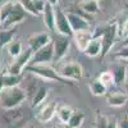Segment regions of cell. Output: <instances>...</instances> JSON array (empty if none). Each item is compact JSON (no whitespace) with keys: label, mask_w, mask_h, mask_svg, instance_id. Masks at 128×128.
<instances>
[{"label":"cell","mask_w":128,"mask_h":128,"mask_svg":"<svg viewBox=\"0 0 128 128\" xmlns=\"http://www.w3.org/2000/svg\"><path fill=\"white\" fill-rule=\"evenodd\" d=\"M67 18L69 20V24H70V28L74 32H78V31H84V30H90V22L83 18L82 16L74 13V12H67Z\"/></svg>","instance_id":"5bb4252c"},{"label":"cell","mask_w":128,"mask_h":128,"mask_svg":"<svg viewBox=\"0 0 128 128\" xmlns=\"http://www.w3.org/2000/svg\"><path fill=\"white\" fill-rule=\"evenodd\" d=\"M54 45V62H60L66 58L70 48V37L56 35L55 38H52Z\"/></svg>","instance_id":"8992f818"},{"label":"cell","mask_w":128,"mask_h":128,"mask_svg":"<svg viewBox=\"0 0 128 128\" xmlns=\"http://www.w3.org/2000/svg\"><path fill=\"white\" fill-rule=\"evenodd\" d=\"M119 127H120V128H128V115L124 116V119L122 120V123H120Z\"/></svg>","instance_id":"836d02e7"},{"label":"cell","mask_w":128,"mask_h":128,"mask_svg":"<svg viewBox=\"0 0 128 128\" xmlns=\"http://www.w3.org/2000/svg\"><path fill=\"white\" fill-rule=\"evenodd\" d=\"M115 56L118 59H120V60H128V45L123 46L118 52H116Z\"/></svg>","instance_id":"1f68e13d"},{"label":"cell","mask_w":128,"mask_h":128,"mask_svg":"<svg viewBox=\"0 0 128 128\" xmlns=\"http://www.w3.org/2000/svg\"><path fill=\"white\" fill-rule=\"evenodd\" d=\"M106 102H108L109 106H113V108H120V106L128 102V94L122 91L110 92L106 96Z\"/></svg>","instance_id":"9a60e30c"},{"label":"cell","mask_w":128,"mask_h":128,"mask_svg":"<svg viewBox=\"0 0 128 128\" xmlns=\"http://www.w3.org/2000/svg\"><path fill=\"white\" fill-rule=\"evenodd\" d=\"M84 54L90 58H96V56H101L102 55V40L101 35L100 36H95L92 41L90 42V45L87 46Z\"/></svg>","instance_id":"2e32d148"},{"label":"cell","mask_w":128,"mask_h":128,"mask_svg":"<svg viewBox=\"0 0 128 128\" xmlns=\"http://www.w3.org/2000/svg\"><path fill=\"white\" fill-rule=\"evenodd\" d=\"M98 78H99V81H100L101 83H104L108 88H109L110 86H113V84H115V82H114V76H113V72H112V70H105V72H102Z\"/></svg>","instance_id":"f1b7e54d"},{"label":"cell","mask_w":128,"mask_h":128,"mask_svg":"<svg viewBox=\"0 0 128 128\" xmlns=\"http://www.w3.org/2000/svg\"><path fill=\"white\" fill-rule=\"evenodd\" d=\"M6 49H8V54L13 59H16L17 56H19L23 52V45H22V42H20V40H13L6 46Z\"/></svg>","instance_id":"d4e9b609"},{"label":"cell","mask_w":128,"mask_h":128,"mask_svg":"<svg viewBox=\"0 0 128 128\" xmlns=\"http://www.w3.org/2000/svg\"><path fill=\"white\" fill-rule=\"evenodd\" d=\"M27 81H28V82H26V87H24L23 90H24V92H26V95H27V99L31 100V99L35 96V94L37 92V90H38L40 86L37 84L36 78H34L32 76H30V78H28Z\"/></svg>","instance_id":"484cf974"},{"label":"cell","mask_w":128,"mask_h":128,"mask_svg":"<svg viewBox=\"0 0 128 128\" xmlns=\"http://www.w3.org/2000/svg\"><path fill=\"white\" fill-rule=\"evenodd\" d=\"M27 72H30L31 74H34V76H37L40 77L41 80L44 81H51V82H66L63 81L59 74L56 72V69L51 68L50 66L48 64H41V66H28L26 68Z\"/></svg>","instance_id":"277c9868"},{"label":"cell","mask_w":128,"mask_h":128,"mask_svg":"<svg viewBox=\"0 0 128 128\" xmlns=\"http://www.w3.org/2000/svg\"><path fill=\"white\" fill-rule=\"evenodd\" d=\"M18 3L20 4L27 14H32V16H42L44 8L46 2L45 0H18Z\"/></svg>","instance_id":"7c38bea8"},{"label":"cell","mask_w":128,"mask_h":128,"mask_svg":"<svg viewBox=\"0 0 128 128\" xmlns=\"http://www.w3.org/2000/svg\"><path fill=\"white\" fill-rule=\"evenodd\" d=\"M112 72H113V76H114L115 84H122L126 81V77H127V68H126V66H123V64H116Z\"/></svg>","instance_id":"cb8c5ba5"},{"label":"cell","mask_w":128,"mask_h":128,"mask_svg":"<svg viewBox=\"0 0 128 128\" xmlns=\"http://www.w3.org/2000/svg\"><path fill=\"white\" fill-rule=\"evenodd\" d=\"M127 94H128V92H127Z\"/></svg>","instance_id":"7bdbcfd3"},{"label":"cell","mask_w":128,"mask_h":128,"mask_svg":"<svg viewBox=\"0 0 128 128\" xmlns=\"http://www.w3.org/2000/svg\"><path fill=\"white\" fill-rule=\"evenodd\" d=\"M0 67H2V51H0Z\"/></svg>","instance_id":"f35d334b"},{"label":"cell","mask_w":128,"mask_h":128,"mask_svg":"<svg viewBox=\"0 0 128 128\" xmlns=\"http://www.w3.org/2000/svg\"><path fill=\"white\" fill-rule=\"evenodd\" d=\"M73 40H74V44H76L77 49L82 52L86 51L87 46L90 45V42L92 41L94 36V32L91 30H84V31H78V32H74L73 34Z\"/></svg>","instance_id":"4fadbf2b"},{"label":"cell","mask_w":128,"mask_h":128,"mask_svg":"<svg viewBox=\"0 0 128 128\" xmlns=\"http://www.w3.org/2000/svg\"><path fill=\"white\" fill-rule=\"evenodd\" d=\"M32 55H34V51H32L30 48H27L26 50H23V52L19 56H17L12 63L9 64V67L6 69L5 73L12 74V76H22L23 70L30 66Z\"/></svg>","instance_id":"3957f363"},{"label":"cell","mask_w":128,"mask_h":128,"mask_svg":"<svg viewBox=\"0 0 128 128\" xmlns=\"http://www.w3.org/2000/svg\"><path fill=\"white\" fill-rule=\"evenodd\" d=\"M24 100H27V95L20 86L6 87L0 92V106L4 110L19 108Z\"/></svg>","instance_id":"6da1fadb"},{"label":"cell","mask_w":128,"mask_h":128,"mask_svg":"<svg viewBox=\"0 0 128 128\" xmlns=\"http://www.w3.org/2000/svg\"><path fill=\"white\" fill-rule=\"evenodd\" d=\"M24 128H34V127H32V126H27V127H24Z\"/></svg>","instance_id":"ab89813d"},{"label":"cell","mask_w":128,"mask_h":128,"mask_svg":"<svg viewBox=\"0 0 128 128\" xmlns=\"http://www.w3.org/2000/svg\"><path fill=\"white\" fill-rule=\"evenodd\" d=\"M119 24L116 22H113L110 24H108L105 27V30L102 31L101 34V40H102V55L101 56H105L108 52L112 50V48L114 46L116 38L119 36Z\"/></svg>","instance_id":"5b68a950"},{"label":"cell","mask_w":128,"mask_h":128,"mask_svg":"<svg viewBox=\"0 0 128 128\" xmlns=\"http://www.w3.org/2000/svg\"><path fill=\"white\" fill-rule=\"evenodd\" d=\"M84 118H86V115H84L83 112H81V110H74L73 114H72V116H70V119H69V122H68L67 124L70 126L72 128H80V127L83 124Z\"/></svg>","instance_id":"4316f807"},{"label":"cell","mask_w":128,"mask_h":128,"mask_svg":"<svg viewBox=\"0 0 128 128\" xmlns=\"http://www.w3.org/2000/svg\"><path fill=\"white\" fill-rule=\"evenodd\" d=\"M0 23H2V17H0Z\"/></svg>","instance_id":"60d3db41"},{"label":"cell","mask_w":128,"mask_h":128,"mask_svg":"<svg viewBox=\"0 0 128 128\" xmlns=\"http://www.w3.org/2000/svg\"><path fill=\"white\" fill-rule=\"evenodd\" d=\"M58 128H72V127H70V126H68L67 123H62V124H60Z\"/></svg>","instance_id":"8d00e7d4"},{"label":"cell","mask_w":128,"mask_h":128,"mask_svg":"<svg viewBox=\"0 0 128 128\" xmlns=\"http://www.w3.org/2000/svg\"><path fill=\"white\" fill-rule=\"evenodd\" d=\"M4 88V84H3V73H0V92L3 91Z\"/></svg>","instance_id":"d590c367"},{"label":"cell","mask_w":128,"mask_h":128,"mask_svg":"<svg viewBox=\"0 0 128 128\" xmlns=\"http://www.w3.org/2000/svg\"><path fill=\"white\" fill-rule=\"evenodd\" d=\"M20 81H22V77H20V76H12V74H8V73H3V84H4V88L20 86Z\"/></svg>","instance_id":"83f0119b"},{"label":"cell","mask_w":128,"mask_h":128,"mask_svg":"<svg viewBox=\"0 0 128 128\" xmlns=\"http://www.w3.org/2000/svg\"><path fill=\"white\" fill-rule=\"evenodd\" d=\"M56 109H58V105L54 101L44 102L41 106H38V110L35 114L36 120H38L40 123H48V122H50L56 115Z\"/></svg>","instance_id":"30bf717a"},{"label":"cell","mask_w":128,"mask_h":128,"mask_svg":"<svg viewBox=\"0 0 128 128\" xmlns=\"http://www.w3.org/2000/svg\"><path fill=\"white\" fill-rule=\"evenodd\" d=\"M127 115H128V114H127Z\"/></svg>","instance_id":"ee69618b"},{"label":"cell","mask_w":128,"mask_h":128,"mask_svg":"<svg viewBox=\"0 0 128 128\" xmlns=\"http://www.w3.org/2000/svg\"><path fill=\"white\" fill-rule=\"evenodd\" d=\"M119 37H122L123 40H127L128 38V19H126L124 22L119 26Z\"/></svg>","instance_id":"4dcf8cb0"},{"label":"cell","mask_w":128,"mask_h":128,"mask_svg":"<svg viewBox=\"0 0 128 128\" xmlns=\"http://www.w3.org/2000/svg\"><path fill=\"white\" fill-rule=\"evenodd\" d=\"M54 60V45L52 41L49 45L44 46L42 49L34 52L31 59L30 66H41V64H49L50 62Z\"/></svg>","instance_id":"52a82bcc"},{"label":"cell","mask_w":128,"mask_h":128,"mask_svg":"<svg viewBox=\"0 0 128 128\" xmlns=\"http://www.w3.org/2000/svg\"><path fill=\"white\" fill-rule=\"evenodd\" d=\"M73 109L70 108V106L68 105H60L58 106V109H56V116H58V119L62 122V123H68L69 119H70V116L73 114Z\"/></svg>","instance_id":"603a6c76"},{"label":"cell","mask_w":128,"mask_h":128,"mask_svg":"<svg viewBox=\"0 0 128 128\" xmlns=\"http://www.w3.org/2000/svg\"><path fill=\"white\" fill-rule=\"evenodd\" d=\"M55 32H58V35L68 36V37L73 36V31L70 28L67 14L58 6L55 8Z\"/></svg>","instance_id":"9c48e42d"},{"label":"cell","mask_w":128,"mask_h":128,"mask_svg":"<svg viewBox=\"0 0 128 128\" xmlns=\"http://www.w3.org/2000/svg\"><path fill=\"white\" fill-rule=\"evenodd\" d=\"M22 115H23V113H22V109L20 108L8 109V110H4L3 119L5 120L6 124H16L22 119Z\"/></svg>","instance_id":"ac0fdd59"},{"label":"cell","mask_w":128,"mask_h":128,"mask_svg":"<svg viewBox=\"0 0 128 128\" xmlns=\"http://www.w3.org/2000/svg\"><path fill=\"white\" fill-rule=\"evenodd\" d=\"M59 77L63 81H80L83 76V69L82 66L77 62H66L59 64L56 69Z\"/></svg>","instance_id":"7a4b0ae2"},{"label":"cell","mask_w":128,"mask_h":128,"mask_svg":"<svg viewBox=\"0 0 128 128\" xmlns=\"http://www.w3.org/2000/svg\"><path fill=\"white\" fill-rule=\"evenodd\" d=\"M96 2H99V0H96Z\"/></svg>","instance_id":"b9f144b4"},{"label":"cell","mask_w":128,"mask_h":128,"mask_svg":"<svg viewBox=\"0 0 128 128\" xmlns=\"http://www.w3.org/2000/svg\"><path fill=\"white\" fill-rule=\"evenodd\" d=\"M106 128H118V119L115 116H112L108 120V127Z\"/></svg>","instance_id":"d6a6232c"},{"label":"cell","mask_w":128,"mask_h":128,"mask_svg":"<svg viewBox=\"0 0 128 128\" xmlns=\"http://www.w3.org/2000/svg\"><path fill=\"white\" fill-rule=\"evenodd\" d=\"M108 120H109L108 116L98 112V114L95 115V128H106L108 127Z\"/></svg>","instance_id":"f546056e"},{"label":"cell","mask_w":128,"mask_h":128,"mask_svg":"<svg viewBox=\"0 0 128 128\" xmlns=\"http://www.w3.org/2000/svg\"><path fill=\"white\" fill-rule=\"evenodd\" d=\"M48 92H49V88L46 86H44V84H41L37 90V92L35 94V96L31 99V106L32 108H38V106H41L44 104L46 98H48Z\"/></svg>","instance_id":"d6986e66"},{"label":"cell","mask_w":128,"mask_h":128,"mask_svg":"<svg viewBox=\"0 0 128 128\" xmlns=\"http://www.w3.org/2000/svg\"><path fill=\"white\" fill-rule=\"evenodd\" d=\"M14 35H16V28L12 30H0V50L3 48L8 46L10 42L14 40Z\"/></svg>","instance_id":"7402d4cb"},{"label":"cell","mask_w":128,"mask_h":128,"mask_svg":"<svg viewBox=\"0 0 128 128\" xmlns=\"http://www.w3.org/2000/svg\"><path fill=\"white\" fill-rule=\"evenodd\" d=\"M42 18H44V24L49 31H55V6L46 3L42 12Z\"/></svg>","instance_id":"e0dca14e"},{"label":"cell","mask_w":128,"mask_h":128,"mask_svg":"<svg viewBox=\"0 0 128 128\" xmlns=\"http://www.w3.org/2000/svg\"><path fill=\"white\" fill-rule=\"evenodd\" d=\"M5 2H8V0H0V5H3Z\"/></svg>","instance_id":"74e56055"},{"label":"cell","mask_w":128,"mask_h":128,"mask_svg":"<svg viewBox=\"0 0 128 128\" xmlns=\"http://www.w3.org/2000/svg\"><path fill=\"white\" fill-rule=\"evenodd\" d=\"M45 2H46L48 4L52 5V6H56V5L59 4V0H45Z\"/></svg>","instance_id":"e575fe53"},{"label":"cell","mask_w":128,"mask_h":128,"mask_svg":"<svg viewBox=\"0 0 128 128\" xmlns=\"http://www.w3.org/2000/svg\"><path fill=\"white\" fill-rule=\"evenodd\" d=\"M52 41V37L50 36L49 32H40V34H34L28 37V48L32 51H37L42 49L44 46L49 45Z\"/></svg>","instance_id":"8fae6325"},{"label":"cell","mask_w":128,"mask_h":128,"mask_svg":"<svg viewBox=\"0 0 128 128\" xmlns=\"http://www.w3.org/2000/svg\"><path fill=\"white\" fill-rule=\"evenodd\" d=\"M27 13L26 10L20 6V4L17 2L16 6L13 8V10L10 12V14L5 18V20L2 22V26L4 30H12V28H16L17 24H19L20 22H23L24 18H26Z\"/></svg>","instance_id":"ba28073f"},{"label":"cell","mask_w":128,"mask_h":128,"mask_svg":"<svg viewBox=\"0 0 128 128\" xmlns=\"http://www.w3.org/2000/svg\"><path fill=\"white\" fill-rule=\"evenodd\" d=\"M88 90L94 96H105L108 92V87L99 81V78L92 80L88 84Z\"/></svg>","instance_id":"ffe728a7"},{"label":"cell","mask_w":128,"mask_h":128,"mask_svg":"<svg viewBox=\"0 0 128 128\" xmlns=\"http://www.w3.org/2000/svg\"><path fill=\"white\" fill-rule=\"evenodd\" d=\"M78 6L81 10H83L87 14H96L100 10L99 2H96V0H82L78 4Z\"/></svg>","instance_id":"44dd1931"}]
</instances>
